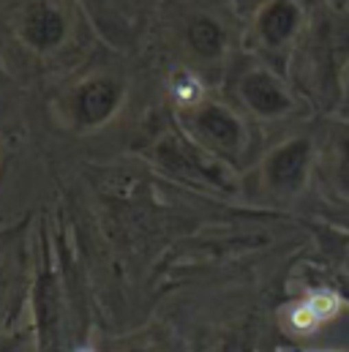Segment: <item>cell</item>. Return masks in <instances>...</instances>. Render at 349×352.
<instances>
[{"mask_svg":"<svg viewBox=\"0 0 349 352\" xmlns=\"http://www.w3.org/2000/svg\"><path fill=\"white\" fill-rule=\"evenodd\" d=\"M183 44L196 63L216 66L224 63L232 50V30L221 16L210 11H199L188 16L183 25Z\"/></svg>","mask_w":349,"mask_h":352,"instance_id":"obj_8","label":"cell"},{"mask_svg":"<svg viewBox=\"0 0 349 352\" xmlns=\"http://www.w3.org/2000/svg\"><path fill=\"white\" fill-rule=\"evenodd\" d=\"M183 123L188 140L221 162H235L249 151V123L235 107L224 101L202 98L199 104L183 109Z\"/></svg>","mask_w":349,"mask_h":352,"instance_id":"obj_5","label":"cell"},{"mask_svg":"<svg viewBox=\"0 0 349 352\" xmlns=\"http://www.w3.org/2000/svg\"><path fill=\"white\" fill-rule=\"evenodd\" d=\"M319 164V142L308 131H295L275 142L260 162V186L278 202L303 197Z\"/></svg>","mask_w":349,"mask_h":352,"instance_id":"obj_2","label":"cell"},{"mask_svg":"<svg viewBox=\"0 0 349 352\" xmlns=\"http://www.w3.org/2000/svg\"><path fill=\"white\" fill-rule=\"evenodd\" d=\"M87 8L93 11V16L104 25V28H117L120 22V11H123V0H82Z\"/></svg>","mask_w":349,"mask_h":352,"instance_id":"obj_11","label":"cell"},{"mask_svg":"<svg viewBox=\"0 0 349 352\" xmlns=\"http://www.w3.org/2000/svg\"><path fill=\"white\" fill-rule=\"evenodd\" d=\"M235 96L246 115L260 123H284L303 112V98L281 69L257 60L235 80Z\"/></svg>","mask_w":349,"mask_h":352,"instance_id":"obj_3","label":"cell"},{"mask_svg":"<svg viewBox=\"0 0 349 352\" xmlns=\"http://www.w3.org/2000/svg\"><path fill=\"white\" fill-rule=\"evenodd\" d=\"M300 63V77L308 93L330 112L339 109V93L341 80L349 63V8L347 6H330L322 3L317 14H311V22L306 28V36L300 38L292 66Z\"/></svg>","mask_w":349,"mask_h":352,"instance_id":"obj_1","label":"cell"},{"mask_svg":"<svg viewBox=\"0 0 349 352\" xmlns=\"http://www.w3.org/2000/svg\"><path fill=\"white\" fill-rule=\"evenodd\" d=\"M126 85L109 74H93L69 93V118L77 129L93 131L106 126L123 107Z\"/></svg>","mask_w":349,"mask_h":352,"instance_id":"obj_6","label":"cell"},{"mask_svg":"<svg viewBox=\"0 0 349 352\" xmlns=\"http://www.w3.org/2000/svg\"><path fill=\"white\" fill-rule=\"evenodd\" d=\"M69 30H71L69 14L55 0H27L25 8L19 11V22H16L19 41L36 55L58 52L66 44Z\"/></svg>","mask_w":349,"mask_h":352,"instance_id":"obj_7","label":"cell"},{"mask_svg":"<svg viewBox=\"0 0 349 352\" xmlns=\"http://www.w3.org/2000/svg\"><path fill=\"white\" fill-rule=\"evenodd\" d=\"M126 352H156V350H150V347H131V350Z\"/></svg>","mask_w":349,"mask_h":352,"instance_id":"obj_13","label":"cell"},{"mask_svg":"<svg viewBox=\"0 0 349 352\" xmlns=\"http://www.w3.org/2000/svg\"><path fill=\"white\" fill-rule=\"evenodd\" d=\"M308 22L311 11L306 0H262L251 16L249 36L264 63H289L300 38L306 36Z\"/></svg>","mask_w":349,"mask_h":352,"instance_id":"obj_4","label":"cell"},{"mask_svg":"<svg viewBox=\"0 0 349 352\" xmlns=\"http://www.w3.org/2000/svg\"><path fill=\"white\" fill-rule=\"evenodd\" d=\"M156 159L170 167L172 173L180 175L199 177V180H210V183H221V159H216L213 153H207L205 148H199L194 140H180V137H164L156 145Z\"/></svg>","mask_w":349,"mask_h":352,"instance_id":"obj_9","label":"cell"},{"mask_svg":"<svg viewBox=\"0 0 349 352\" xmlns=\"http://www.w3.org/2000/svg\"><path fill=\"white\" fill-rule=\"evenodd\" d=\"M336 120H349V63L341 80V93H339V109H336Z\"/></svg>","mask_w":349,"mask_h":352,"instance_id":"obj_12","label":"cell"},{"mask_svg":"<svg viewBox=\"0 0 349 352\" xmlns=\"http://www.w3.org/2000/svg\"><path fill=\"white\" fill-rule=\"evenodd\" d=\"M330 177L333 186L349 199V120H339L330 134Z\"/></svg>","mask_w":349,"mask_h":352,"instance_id":"obj_10","label":"cell"}]
</instances>
